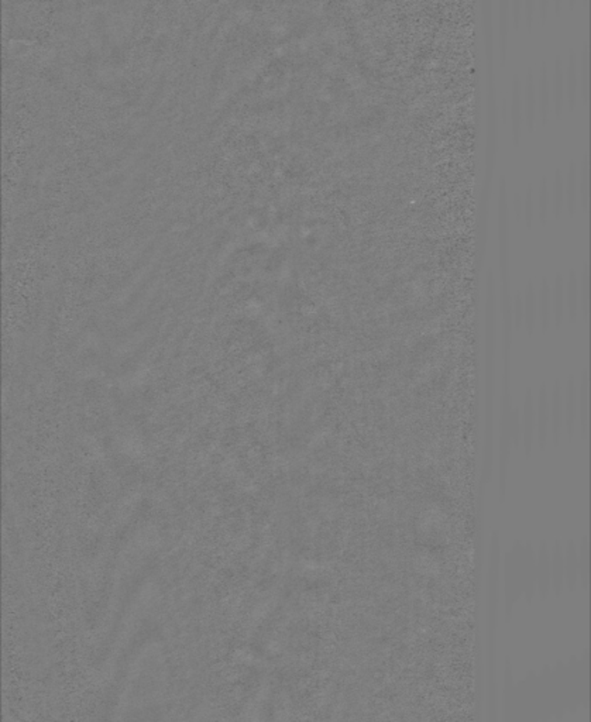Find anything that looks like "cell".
Returning <instances> with one entry per match:
<instances>
[{
    "instance_id": "cell-1",
    "label": "cell",
    "mask_w": 591,
    "mask_h": 722,
    "mask_svg": "<svg viewBox=\"0 0 591 722\" xmlns=\"http://www.w3.org/2000/svg\"><path fill=\"white\" fill-rule=\"evenodd\" d=\"M510 119H511V135L514 142H519L524 126V106H522V83L518 78L512 82L511 92V107H510Z\"/></svg>"
},
{
    "instance_id": "cell-2",
    "label": "cell",
    "mask_w": 591,
    "mask_h": 722,
    "mask_svg": "<svg viewBox=\"0 0 591 722\" xmlns=\"http://www.w3.org/2000/svg\"><path fill=\"white\" fill-rule=\"evenodd\" d=\"M563 78H564V100L567 99V102H564V103H567L569 110H573L577 105V96H578L577 58L573 51L569 53L566 71L563 69Z\"/></svg>"
},
{
    "instance_id": "cell-3",
    "label": "cell",
    "mask_w": 591,
    "mask_h": 722,
    "mask_svg": "<svg viewBox=\"0 0 591 722\" xmlns=\"http://www.w3.org/2000/svg\"><path fill=\"white\" fill-rule=\"evenodd\" d=\"M550 85V102L553 105V112L556 117L562 114L564 107V78H563V65L562 61L557 60L553 64L552 76L549 79Z\"/></svg>"
},
{
    "instance_id": "cell-4",
    "label": "cell",
    "mask_w": 591,
    "mask_h": 722,
    "mask_svg": "<svg viewBox=\"0 0 591 722\" xmlns=\"http://www.w3.org/2000/svg\"><path fill=\"white\" fill-rule=\"evenodd\" d=\"M563 392L559 382L553 384L550 396H549V426L553 433L555 442L559 441L560 429H562V417H563Z\"/></svg>"
},
{
    "instance_id": "cell-5",
    "label": "cell",
    "mask_w": 591,
    "mask_h": 722,
    "mask_svg": "<svg viewBox=\"0 0 591 722\" xmlns=\"http://www.w3.org/2000/svg\"><path fill=\"white\" fill-rule=\"evenodd\" d=\"M522 102H524V120L526 123L528 130L532 131L535 127L536 116H538V102H536V89H535L533 75L531 71H528V74H526Z\"/></svg>"
},
{
    "instance_id": "cell-6",
    "label": "cell",
    "mask_w": 591,
    "mask_h": 722,
    "mask_svg": "<svg viewBox=\"0 0 591 722\" xmlns=\"http://www.w3.org/2000/svg\"><path fill=\"white\" fill-rule=\"evenodd\" d=\"M536 102H538V116L540 119V123L545 124L550 114V85H549V72H547L545 62L542 64L540 72H539Z\"/></svg>"
},
{
    "instance_id": "cell-7",
    "label": "cell",
    "mask_w": 591,
    "mask_h": 722,
    "mask_svg": "<svg viewBox=\"0 0 591 722\" xmlns=\"http://www.w3.org/2000/svg\"><path fill=\"white\" fill-rule=\"evenodd\" d=\"M482 18H483V33H484V46H486V57L490 65V72L493 71L494 62V37H493V0H482Z\"/></svg>"
},
{
    "instance_id": "cell-8",
    "label": "cell",
    "mask_w": 591,
    "mask_h": 722,
    "mask_svg": "<svg viewBox=\"0 0 591 722\" xmlns=\"http://www.w3.org/2000/svg\"><path fill=\"white\" fill-rule=\"evenodd\" d=\"M564 304H567L566 315L570 322H574L580 314V294H578V278L574 271L569 272L567 282H564Z\"/></svg>"
},
{
    "instance_id": "cell-9",
    "label": "cell",
    "mask_w": 591,
    "mask_h": 722,
    "mask_svg": "<svg viewBox=\"0 0 591 722\" xmlns=\"http://www.w3.org/2000/svg\"><path fill=\"white\" fill-rule=\"evenodd\" d=\"M550 304H552V319L556 326H560L566 316V304H564V279L557 275L550 286Z\"/></svg>"
},
{
    "instance_id": "cell-10",
    "label": "cell",
    "mask_w": 591,
    "mask_h": 722,
    "mask_svg": "<svg viewBox=\"0 0 591 722\" xmlns=\"http://www.w3.org/2000/svg\"><path fill=\"white\" fill-rule=\"evenodd\" d=\"M562 399H563V409H564V416H566V426L569 430V435L571 436L574 432L576 416H577V387H576V382L573 378H570L569 382L566 384L564 396H562Z\"/></svg>"
},
{
    "instance_id": "cell-11",
    "label": "cell",
    "mask_w": 591,
    "mask_h": 722,
    "mask_svg": "<svg viewBox=\"0 0 591 722\" xmlns=\"http://www.w3.org/2000/svg\"><path fill=\"white\" fill-rule=\"evenodd\" d=\"M536 302H538V321L540 322V326L543 330H546L550 326L552 322V304H550V286L547 281H542L539 293L536 294Z\"/></svg>"
},
{
    "instance_id": "cell-12",
    "label": "cell",
    "mask_w": 591,
    "mask_h": 722,
    "mask_svg": "<svg viewBox=\"0 0 591 722\" xmlns=\"http://www.w3.org/2000/svg\"><path fill=\"white\" fill-rule=\"evenodd\" d=\"M538 439L540 448H543V443L546 442L547 430H549V395L546 392V388L542 387L538 396Z\"/></svg>"
},
{
    "instance_id": "cell-13",
    "label": "cell",
    "mask_w": 591,
    "mask_h": 722,
    "mask_svg": "<svg viewBox=\"0 0 591 722\" xmlns=\"http://www.w3.org/2000/svg\"><path fill=\"white\" fill-rule=\"evenodd\" d=\"M510 30H511V0H500V43H501L503 62H505V58H507Z\"/></svg>"
},
{
    "instance_id": "cell-14",
    "label": "cell",
    "mask_w": 591,
    "mask_h": 722,
    "mask_svg": "<svg viewBox=\"0 0 591 722\" xmlns=\"http://www.w3.org/2000/svg\"><path fill=\"white\" fill-rule=\"evenodd\" d=\"M522 311H524V326L526 328L528 333L532 335L536 323H538V302H536V293L533 291L532 285L526 288L524 294L522 301Z\"/></svg>"
},
{
    "instance_id": "cell-15",
    "label": "cell",
    "mask_w": 591,
    "mask_h": 722,
    "mask_svg": "<svg viewBox=\"0 0 591 722\" xmlns=\"http://www.w3.org/2000/svg\"><path fill=\"white\" fill-rule=\"evenodd\" d=\"M566 180L563 178L564 185V202H567V212L570 215L574 213L578 205V192H577V170L576 166L571 164L567 170Z\"/></svg>"
},
{
    "instance_id": "cell-16",
    "label": "cell",
    "mask_w": 591,
    "mask_h": 722,
    "mask_svg": "<svg viewBox=\"0 0 591 722\" xmlns=\"http://www.w3.org/2000/svg\"><path fill=\"white\" fill-rule=\"evenodd\" d=\"M549 198H550V208L556 218L562 215L563 205H564V185H563V175L557 171L555 174L552 188L549 189Z\"/></svg>"
},
{
    "instance_id": "cell-17",
    "label": "cell",
    "mask_w": 591,
    "mask_h": 722,
    "mask_svg": "<svg viewBox=\"0 0 591 722\" xmlns=\"http://www.w3.org/2000/svg\"><path fill=\"white\" fill-rule=\"evenodd\" d=\"M580 83L578 86L581 88V100L584 105L588 103V98H590V51H588V46H584L583 47V51H581V60H580Z\"/></svg>"
},
{
    "instance_id": "cell-18",
    "label": "cell",
    "mask_w": 591,
    "mask_h": 722,
    "mask_svg": "<svg viewBox=\"0 0 591 722\" xmlns=\"http://www.w3.org/2000/svg\"><path fill=\"white\" fill-rule=\"evenodd\" d=\"M578 412L581 413V430L585 435L587 432V422H588V375L587 371L583 373V377L580 380L578 385Z\"/></svg>"
},
{
    "instance_id": "cell-19",
    "label": "cell",
    "mask_w": 591,
    "mask_h": 722,
    "mask_svg": "<svg viewBox=\"0 0 591 722\" xmlns=\"http://www.w3.org/2000/svg\"><path fill=\"white\" fill-rule=\"evenodd\" d=\"M522 429H524V438H525V446H526V450L529 453L531 450V443H532V436H533V423H535V413H533V405H532V398H531V394L528 392L526 395V401H525V406H524V417H522Z\"/></svg>"
},
{
    "instance_id": "cell-20",
    "label": "cell",
    "mask_w": 591,
    "mask_h": 722,
    "mask_svg": "<svg viewBox=\"0 0 591 722\" xmlns=\"http://www.w3.org/2000/svg\"><path fill=\"white\" fill-rule=\"evenodd\" d=\"M577 192L580 195V205L583 210H587L588 208V196H590V168H588V160L584 159L581 168H580V178L577 181Z\"/></svg>"
},
{
    "instance_id": "cell-21",
    "label": "cell",
    "mask_w": 591,
    "mask_h": 722,
    "mask_svg": "<svg viewBox=\"0 0 591 722\" xmlns=\"http://www.w3.org/2000/svg\"><path fill=\"white\" fill-rule=\"evenodd\" d=\"M588 268L584 267L581 272V279L578 281V294H580V311L583 312V318L588 316V305H590V279H588Z\"/></svg>"
},
{
    "instance_id": "cell-22",
    "label": "cell",
    "mask_w": 591,
    "mask_h": 722,
    "mask_svg": "<svg viewBox=\"0 0 591 722\" xmlns=\"http://www.w3.org/2000/svg\"><path fill=\"white\" fill-rule=\"evenodd\" d=\"M538 198H539V203H538V215H539L540 222H542V223H545V222H546V219H547L549 209H550V198H549V188H547V182H546V180H543V181L540 182Z\"/></svg>"
},
{
    "instance_id": "cell-23",
    "label": "cell",
    "mask_w": 591,
    "mask_h": 722,
    "mask_svg": "<svg viewBox=\"0 0 591 722\" xmlns=\"http://www.w3.org/2000/svg\"><path fill=\"white\" fill-rule=\"evenodd\" d=\"M538 9V0H524V20L528 30H532Z\"/></svg>"
},
{
    "instance_id": "cell-24",
    "label": "cell",
    "mask_w": 591,
    "mask_h": 722,
    "mask_svg": "<svg viewBox=\"0 0 591 722\" xmlns=\"http://www.w3.org/2000/svg\"><path fill=\"white\" fill-rule=\"evenodd\" d=\"M524 19V0H511V22L514 29H519Z\"/></svg>"
},
{
    "instance_id": "cell-25",
    "label": "cell",
    "mask_w": 591,
    "mask_h": 722,
    "mask_svg": "<svg viewBox=\"0 0 591 722\" xmlns=\"http://www.w3.org/2000/svg\"><path fill=\"white\" fill-rule=\"evenodd\" d=\"M524 216H525V220H526V225L528 226H532V222H533V216H535V209H533V199H532V192L531 189L526 192V199L524 202Z\"/></svg>"
},
{
    "instance_id": "cell-26",
    "label": "cell",
    "mask_w": 591,
    "mask_h": 722,
    "mask_svg": "<svg viewBox=\"0 0 591 722\" xmlns=\"http://www.w3.org/2000/svg\"><path fill=\"white\" fill-rule=\"evenodd\" d=\"M549 6H550V0H538V9H536V13L539 15L540 23H545V22H546L547 15H549Z\"/></svg>"
},
{
    "instance_id": "cell-27",
    "label": "cell",
    "mask_w": 591,
    "mask_h": 722,
    "mask_svg": "<svg viewBox=\"0 0 591 722\" xmlns=\"http://www.w3.org/2000/svg\"><path fill=\"white\" fill-rule=\"evenodd\" d=\"M550 2H552V5H553V11H555V13H556V16H557V15L560 13L562 8H563V2H564V0H550Z\"/></svg>"
},
{
    "instance_id": "cell-28",
    "label": "cell",
    "mask_w": 591,
    "mask_h": 722,
    "mask_svg": "<svg viewBox=\"0 0 591 722\" xmlns=\"http://www.w3.org/2000/svg\"><path fill=\"white\" fill-rule=\"evenodd\" d=\"M576 4H577V0H567V8L571 11V9H574Z\"/></svg>"
},
{
    "instance_id": "cell-29",
    "label": "cell",
    "mask_w": 591,
    "mask_h": 722,
    "mask_svg": "<svg viewBox=\"0 0 591 722\" xmlns=\"http://www.w3.org/2000/svg\"><path fill=\"white\" fill-rule=\"evenodd\" d=\"M581 4H583V6H587L588 5V0H581Z\"/></svg>"
}]
</instances>
